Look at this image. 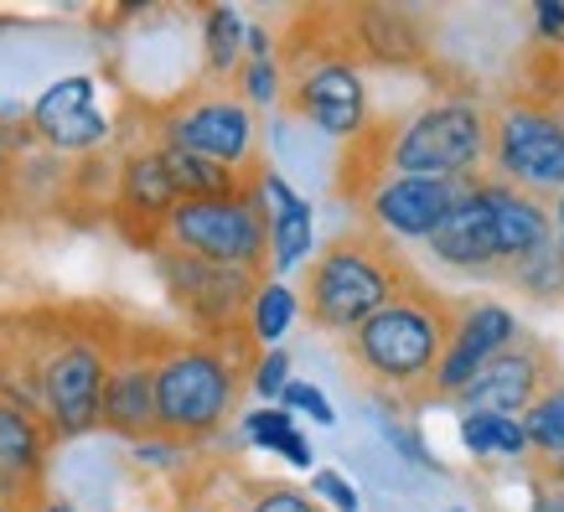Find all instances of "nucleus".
I'll use <instances>...</instances> for the list:
<instances>
[{"mask_svg": "<svg viewBox=\"0 0 564 512\" xmlns=\"http://www.w3.org/2000/svg\"><path fill=\"white\" fill-rule=\"evenodd\" d=\"M518 331H523V326H518V316L502 306V301L462 295V301H456L451 337H445L441 368H435V383H430V404H451V399H456V393H462Z\"/></svg>", "mask_w": 564, "mask_h": 512, "instance_id": "obj_16", "label": "nucleus"}, {"mask_svg": "<svg viewBox=\"0 0 564 512\" xmlns=\"http://www.w3.org/2000/svg\"><path fill=\"white\" fill-rule=\"evenodd\" d=\"M430 259L451 274H466V280H497V243H492V218H487V203L477 192V176L456 187V203L445 207L441 228L425 239Z\"/></svg>", "mask_w": 564, "mask_h": 512, "instance_id": "obj_19", "label": "nucleus"}, {"mask_svg": "<svg viewBox=\"0 0 564 512\" xmlns=\"http://www.w3.org/2000/svg\"><path fill=\"white\" fill-rule=\"evenodd\" d=\"M274 57H280V104L295 120L316 124L322 135L352 140L373 124V99H368V73L347 57L332 32H326L322 6H301L291 11V26L274 36Z\"/></svg>", "mask_w": 564, "mask_h": 512, "instance_id": "obj_6", "label": "nucleus"}, {"mask_svg": "<svg viewBox=\"0 0 564 512\" xmlns=\"http://www.w3.org/2000/svg\"><path fill=\"white\" fill-rule=\"evenodd\" d=\"M32 140L52 155H99L115 135V124L99 115V88L88 73H68L26 109Z\"/></svg>", "mask_w": 564, "mask_h": 512, "instance_id": "obj_17", "label": "nucleus"}, {"mask_svg": "<svg viewBox=\"0 0 564 512\" xmlns=\"http://www.w3.org/2000/svg\"><path fill=\"white\" fill-rule=\"evenodd\" d=\"M155 274H161V291L172 301V311L187 322L192 337H239L243 316H249V301L264 280L243 270H223V264H207V259L176 254V249H151Z\"/></svg>", "mask_w": 564, "mask_h": 512, "instance_id": "obj_11", "label": "nucleus"}, {"mask_svg": "<svg viewBox=\"0 0 564 512\" xmlns=\"http://www.w3.org/2000/svg\"><path fill=\"white\" fill-rule=\"evenodd\" d=\"M140 140L172 145V151L203 155L228 171H264L259 155V115L234 94V84L192 78L172 99L140 104Z\"/></svg>", "mask_w": 564, "mask_h": 512, "instance_id": "obj_7", "label": "nucleus"}, {"mask_svg": "<svg viewBox=\"0 0 564 512\" xmlns=\"http://www.w3.org/2000/svg\"><path fill=\"white\" fill-rule=\"evenodd\" d=\"M456 203V182H430V176H373L368 187L352 192L362 228H373L389 243H425L441 228L445 207Z\"/></svg>", "mask_w": 564, "mask_h": 512, "instance_id": "obj_14", "label": "nucleus"}, {"mask_svg": "<svg viewBox=\"0 0 564 512\" xmlns=\"http://www.w3.org/2000/svg\"><path fill=\"white\" fill-rule=\"evenodd\" d=\"M104 203H109V222H115L135 249L151 254L155 243H161V228H166V218L182 207V197H176L172 176L161 166V151H155L151 140H135V145L120 155L115 187H109Z\"/></svg>", "mask_w": 564, "mask_h": 512, "instance_id": "obj_15", "label": "nucleus"}, {"mask_svg": "<svg viewBox=\"0 0 564 512\" xmlns=\"http://www.w3.org/2000/svg\"><path fill=\"white\" fill-rule=\"evenodd\" d=\"M560 512H564V508H560Z\"/></svg>", "mask_w": 564, "mask_h": 512, "instance_id": "obj_40", "label": "nucleus"}, {"mask_svg": "<svg viewBox=\"0 0 564 512\" xmlns=\"http://www.w3.org/2000/svg\"><path fill=\"white\" fill-rule=\"evenodd\" d=\"M52 429L0 393V502L6 508H42L47 497Z\"/></svg>", "mask_w": 564, "mask_h": 512, "instance_id": "obj_18", "label": "nucleus"}, {"mask_svg": "<svg viewBox=\"0 0 564 512\" xmlns=\"http://www.w3.org/2000/svg\"><path fill=\"white\" fill-rule=\"evenodd\" d=\"M280 57H243L239 73H234V94H239L249 109H270V104H280Z\"/></svg>", "mask_w": 564, "mask_h": 512, "instance_id": "obj_31", "label": "nucleus"}, {"mask_svg": "<svg viewBox=\"0 0 564 512\" xmlns=\"http://www.w3.org/2000/svg\"><path fill=\"white\" fill-rule=\"evenodd\" d=\"M332 42L362 73H425L435 68V32L414 6H322Z\"/></svg>", "mask_w": 564, "mask_h": 512, "instance_id": "obj_10", "label": "nucleus"}, {"mask_svg": "<svg viewBox=\"0 0 564 512\" xmlns=\"http://www.w3.org/2000/svg\"><path fill=\"white\" fill-rule=\"evenodd\" d=\"M0 512H36V508H6V502H0Z\"/></svg>", "mask_w": 564, "mask_h": 512, "instance_id": "obj_38", "label": "nucleus"}, {"mask_svg": "<svg viewBox=\"0 0 564 512\" xmlns=\"http://www.w3.org/2000/svg\"><path fill=\"white\" fill-rule=\"evenodd\" d=\"M549 222H554V243H560V254H564V192L549 203Z\"/></svg>", "mask_w": 564, "mask_h": 512, "instance_id": "obj_36", "label": "nucleus"}, {"mask_svg": "<svg viewBox=\"0 0 564 512\" xmlns=\"http://www.w3.org/2000/svg\"><path fill=\"white\" fill-rule=\"evenodd\" d=\"M166 341V326L135 322L124 316L115 358H109V378L99 393V429L115 440H151L155 435V352Z\"/></svg>", "mask_w": 564, "mask_h": 512, "instance_id": "obj_12", "label": "nucleus"}, {"mask_svg": "<svg viewBox=\"0 0 564 512\" xmlns=\"http://www.w3.org/2000/svg\"><path fill=\"white\" fill-rule=\"evenodd\" d=\"M285 383H291V358H285L280 347L259 352V358H254V373H249V389H254L259 399H264V404H280Z\"/></svg>", "mask_w": 564, "mask_h": 512, "instance_id": "obj_33", "label": "nucleus"}, {"mask_svg": "<svg viewBox=\"0 0 564 512\" xmlns=\"http://www.w3.org/2000/svg\"><path fill=\"white\" fill-rule=\"evenodd\" d=\"M203 21V78L207 84H234L243 63V11L239 6H197Z\"/></svg>", "mask_w": 564, "mask_h": 512, "instance_id": "obj_23", "label": "nucleus"}, {"mask_svg": "<svg viewBox=\"0 0 564 512\" xmlns=\"http://www.w3.org/2000/svg\"><path fill=\"white\" fill-rule=\"evenodd\" d=\"M259 207H264V222H270V280L291 274L295 264L311 259V243H316V213L301 192L280 176V171H259Z\"/></svg>", "mask_w": 564, "mask_h": 512, "instance_id": "obj_21", "label": "nucleus"}, {"mask_svg": "<svg viewBox=\"0 0 564 512\" xmlns=\"http://www.w3.org/2000/svg\"><path fill=\"white\" fill-rule=\"evenodd\" d=\"M243 435L259 445V450H274V456H285L291 466H301V471H311V461H316V450H311V440L295 429V414L280 410V404H264V410H249V420H243Z\"/></svg>", "mask_w": 564, "mask_h": 512, "instance_id": "obj_27", "label": "nucleus"}, {"mask_svg": "<svg viewBox=\"0 0 564 512\" xmlns=\"http://www.w3.org/2000/svg\"><path fill=\"white\" fill-rule=\"evenodd\" d=\"M462 445L471 461H529L523 425L502 414H462Z\"/></svg>", "mask_w": 564, "mask_h": 512, "instance_id": "obj_25", "label": "nucleus"}, {"mask_svg": "<svg viewBox=\"0 0 564 512\" xmlns=\"http://www.w3.org/2000/svg\"><path fill=\"white\" fill-rule=\"evenodd\" d=\"M477 192H481V203H487V218H492L497 280H502V270H513V264H523L529 254H539L544 243H554L549 203L508 187V182H497V176H487V171L477 176Z\"/></svg>", "mask_w": 564, "mask_h": 512, "instance_id": "obj_20", "label": "nucleus"}, {"mask_svg": "<svg viewBox=\"0 0 564 512\" xmlns=\"http://www.w3.org/2000/svg\"><path fill=\"white\" fill-rule=\"evenodd\" d=\"M487 176L529 192L539 203H554L564 192V115L508 94L492 109V140H487Z\"/></svg>", "mask_w": 564, "mask_h": 512, "instance_id": "obj_9", "label": "nucleus"}, {"mask_svg": "<svg viewBox=\"0 0 564 512\" xmlns=\"http://www.w3.org/2000/svg\"><path fill=\"white\" fill-rule=\"evenodd\" d=\"M311 497L316 502H332L337 512H358V492L343 471H311Z\"/></svg>", "mask_w": 564, "mask_h": 512, "instance_id": "obj_35", "label": "nucleus"}, {"mask_svg": "<svg viewBox=\"0 0 564 512\" xmlns=\"http://www.w3.org/2000/svg\"><path fill=\"white\" fill-rule=\"evenodd\" d=\"M518 425H523L529 456H539V461H544V456H564V383H554Z\"/></svg>", "mask_w": 564, "mask_h": 512, "instance_id": "obj_29", "label": "nucleus"}, {"mask_svg": "<svg viewBox=\"0 0 564 512\" xmlns=\"http://www.w3.org/2000/svg\"><path fill=\"white\" fill-rule=\"evenodd\" d=\"M502 285H513L523 301L533 306H564V254L560 243H544L539 254H529L523 264L502 270Z\"/></svg>", "mask_w": 564, "mask_h": 512, "instance_id": "obj_28", "label": "nucleus"}, {"mask_svg": "<svg viewBox=\"0 0 564 512\" xmlns=\"http://www.w3.org/2000/svg\"><path fill=\"white\" fill-rule=\"evenodd\" d=\"M420 270L410 264V254L399 243L378 239L373 228H343L306 259L301 270V316L326 337H347L358 331L373 311H383L399 291H410Z\"/></svg>", "mask_w": 564, "mask_h": 512, "instance_id": "obj_5", "label": "nucleus"}, {"mask_svg": "<svg viewBox=\"0 0 564 512\" xmlns=\"http://www.w3.org/2000/svg\"><path fill=\"white\" fill-rule=\"evenodd\" d=\"M487 140H492V109L477 99V88H441L410 115L373 120L352 145H343L332 187L343 203L368 187L373 176H430V182H471L487 171Z\"/></svg>", "mask_w": 564, "mask_h": 512, "instance_id": "obj_1", "label": "nucleus"}, {"mask_svg": "<svg viewBox=\"0 0 564 512\" xmlns=\"http://www.w3.org/2000/svg\"><path fill=\"white\" fill-rule=\"evenodd\" d=\"M259 347L249 331L239 337H192L166 331L155 352V440H172L182 450L218 440L234 425Z\"/></svg>", "mask_w": 564, "mask_h": 512, "instance_id": "obj_3", "label": "nucleus"}, {"mask_svg": "<svg viewBox=\"0 0 564 512\" xmlns=\"http://www.w3.org/2000/svg\"><path fill=\"white\" fill-rule=\"evenodd\" d=\"M36 512H78V508H73V502H63V497H42V508H36Z\"/></svg>", "mask_w": 564, "mask_h": 512, "instance_id": "obj_37", "label": "nucleus"}, {"mask_svg": "<svg viewBox=\"0 0 564 512\" xmlns=\"http://www.w3.org/2000/svg\"><path fill=\"white\" fill-rule=\"evenodd\" d=\"M523 471H529V487H533V497H539V508L560 512L564 508V456H544V461L529 456Z\"/></svg>", "mask_w": 564, "mask_h": 512, "instance_id": "obj_32", "label": "nucleus"}, {"mask_svg": "<svg viewBox=\"0 0 564 512\" xmlns=\"http://www.w3.org/2000/svg\"><path fill=\"white\" fill-rule=\"evenodd\" d=\"M239 477L234 466H192L182 487H176V508L172 512H243L239 508Z\"/></svg>", "mask_w": 564, "mask_h": 512, "instance_id": "obj_26", "label": "nucleus"}, {"mask_svg": "<svg viewBox=\"0 0 564 512\" xmlns=\"http://www.w3.org/2000/svg\"><path fill=\"white\" fill-rule=\"evenodd\" d=\"M301 322V301H295V291L285 285V280H264L254 291V301H249V316H243V331H249V341H254L259 352H270V347H280L285 341V331Z\"/></svg>", "mask_w": 564, "mask_h": 512, "instance_id": "obj_24", "label": "nucleus"}, {"mask_svg": "<svg viewBox=\"0 0 564 512\" xmlns=\"http://www.w3.org/2000/svg\"><path fill=\"white\" fill-rule=\"evenodd\" d=\"M280 410H291V414H311L316 425H332L337 414H332V404H326V393L316 389V383H285V393H280Z\"/></svg>", "mask_w": 564, "mask_h": 512, "instance_id": "obj_34", "label": "nucleus"}, {"mask_svg": "<svg viewBox=\"0 0 564 512\" xmlns=\"http://www.w3.org/2000/svg\"><path fill=\"white\" fill-rule=\"evenodd\" d=\"M239 508L243 512H326L311 492L270 477H239Z\"/></svg>", "mask_w": 564, "mask_h": 512, "instance_id": "obj_30", "label": "nucleus"}, {"mask_svg": "<svg viewBox=\"0 0 564 512\" xmlns=\"http://www.w3.org/2000/svg\"><path fill=\"white\" fill-rule=\"evenodd\" d=\"M451 512H462V508H451Z\"/></svg>", "mask_w": 564, "mask_h": 512, "instance_id": "obj_39", "label": "nucleus"}, {"mask_svg": "<svg viewBox=\"0 0 564 512\" xmlns=\"http://www.w3.org/2000/svg\"><path fill=\"white\" fill-rule=\"evenodd\" d=\"M451 322H456V295L435 291L420 274L410 291H399L389 306L343 337L347 368L362 389L393 410H425Z\"/></svg>", "mask_w": 564, "mask_h": 512, "instance_id": "obj_2", "label": "nucleus"}, {"mask_svg": "<svg viewBox=\"0 0 564 512\" xmlns=\"http://www.w3.org/2000/svg\"><path fill=\"white\" fill-rule=\"evenodd\" d=\"M124 311L104 301H47L42 306V425L52 440L99 429V393L120 341Z\"/></svg>", "mask_w": 564, "mask_h": 512, "instance_id": "obj_4", "label": "nucleus"}, {"mask_svg": "<svg viewBox=\"0 0 564 512\" xmlns=\"http://www.w3.org/2000/svg\"><path fill=\"white\" fill-rule=\"evenodd\" d=\"M554 383H564V362L539 331H518L471 383H466L451 404L462 414H502V420H523V414L544 399Z\"/></svg>", "mask_w": 564, "mask_h": 512, "instance_id": "obj_13", "label": "nucleus"}, {"mask_svg": "<svg viewBox=\"0 0 564 512\" xmlns=\"http://www.w3.org/2000/svg\"><path fill=\"white\" fill-rule=\"evenodd\" d=\"M529 17H533V36L523 63H518V78H523L518 99L564 115V0H544V6H533Z\"/></svg>", "mask_w": 564, "mask_h": 512, "instance_id": "obj_22", "label": "nucleus"}, {"mask_svg": "<svg viewBox=\"0 0 564 512\" xmlns=\"http://www.w3.org/2000/svg\"><path fill=\"white\" fill-rule=\"evenodd\" d=\"M161 243L176 254L207 259L223 270H243L254 280H270V222L259 207V187L243 197H207L182 203L161 228ZM155 243V249H161Z\"/></svg>", "mask_w": 564, "mask_h": 512, "instance_id": "obj_8", "label": "nucleus"}]
</instances>
